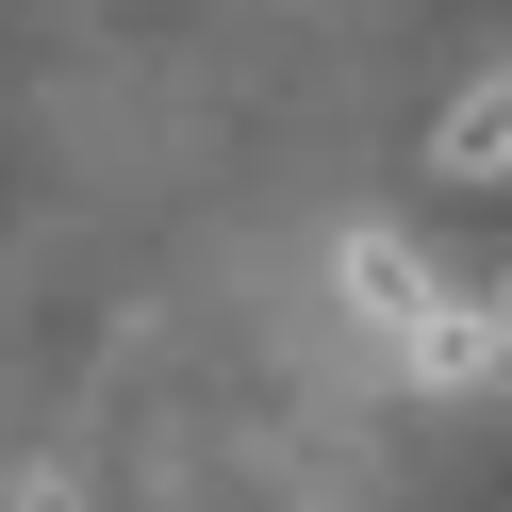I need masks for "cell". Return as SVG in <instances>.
Returning a JSON list of instances; mask_svg holds the SVG:
<instances>
[{
    "instance_id": "6da1fadb",
    "label": "cell",
    "mask_w": 512,
    "mask_h": 512,
    "mask_svg": "<svg viewBox=\"0 0 512 512\" xmlns=\"http://www.w3.org/2000/svg\"><path fill=\"white\" fill-rule=\"evenodd\" d=\"M347 298H364V314H380V331H397V347H413V331H430V314H446V281H430V265H413V248H397V232H347Z\"/></svg>"
},
{
    "instance_id": "7a4b0ae2",
    "label": "cell",
    "mask_w": 512,
    "mask_h": 512,
    "mask_svg": "<svg viewBox=\"0 0 512 512\" xmlns=\"http://www.w3.org/2000/svg\"><path fill=\"white\" fill-rule=\"evenodd\" d=\"M430 166H446V182H496V166H512V67H479L463 100L430 116Z\"/></svg>"
},
{
    "instance_id": "3957f363",
    "label": "cell",
    "mask_w": 512,
    "mask_h": 512,
    "mask_svg": "<svg viewBox=\"0 0 512 512\" xmlns=\"http://www.w3.org/2000/svg\"><path fill=\"white\" fill-rule=\"evenodd\" d=\"M17 512H83V479H67V463H34V479H17Z\"/></svg>"
}]
</instances>
